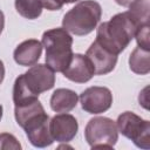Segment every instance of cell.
Listing matches in <instances>:
<instances>
[{"mask_svg": "<svg viewBox=\"0 0 150 150\" xmlns=\"http://www.w3.org/2000/svg\"><path fill=\"white\" fill-rule=\"evenodd\" d=\"M137 0H115V2L120 6H123V7H129L130 5H132L134 2H136Z\"/></svg>", "mask_w": 150, "mask_h": 150, "instance_id": "cell-19", "label": "cell"}, {"mask_svg": "<svg viewBox=\"0 0 150 150\" xmlns=\"http://www.w3.org/2000/svg\"><path fill=\"white\" fill-rule=\"evenodd\" d=\"M129 67L138 75H146L150 71V50L137 46L130 54Z\"/></svg>", "mask_w": 150, "mask_h": 150, "instance_id": "cell-14", "label": "cell"}, {"mask_svg": "<svg viewBox=\"0 0 150 150\" xmlns=\"http://www.w3.org/2000/svg\"><path fill=\"white\" fill-rule=\"evenodd\" d=\"M22 129L30 144L35 148H46L54 142L49 131V116L46 111L29 120Z\"/></svg>", "mask_w": 150, "mask_h": 150, "instance_id": "cell-8", "label": "cell"}, {"mask_svg": "<svg viewBox=\"0 0 150 150\" xmlns=\"http://www.w3.org/2000/svg\"><path fill=\"white\" fill-rule=\"evenodd\" d=\"M137 45L144 49H149L150 50V45H149V22L141 25L135 34Z\"/></svg>", "mask_w": 150, "mask_h": 150, "instance_id": "cell-16", "label": "cell"}, {"mask_svg": "<svg viewBox=\"0 0 150 150\" xmlns=\"http://www.w3.org/2000/svg\"><path fill=\"white\" fill-rule=\"evenodd\" d=\"M42 43L36 39H28L22 41L16 46L13 52L14 61L19 66L28 67L38 63L41 53H42Z\"/></svg>", "mask_w": 150, "mask_h": 150, "instance_id": "cell-12", "label": "cell"}, {"mask_svg": "<svg viewBox=\"0 0 150 150\" xmlns=\"http://www.w3.org/2000/svg\"><path fill=\"white\" fill-rule=\"evenodd\" d=\"M102 16V7L97 1L83 0L68 11L62 19V27L77 36L91 33Z\"/></svg>", "mask_w": 150, "mask_h": 150, "instance_id": "cell-3", "label": "cell"}, {"mask_svg": "<svg viewBox=\"0 0 150 150\" xmlns=\"http://www.w3.org/2000/svg\"><path fill=\"white\" fill-rule=\"evenodd\" d=\"M79 98L82 109L88 114H102L112 104V94L107 87H89L81 93Z\"/></svg>", "mask_w": 150, "mask_h": 150, "instance_id": "cell-7", "label": "cell"}, {"mask_svg": "<svg viewBox=\"0 0 150 150\" xmlns=\"http://www.w3.org/2000/svg\"><path fill=\"white\" fill-rule=\"evenodd\" d=\"M117 130L141 149H150V122L132 111L122 112L116 121Z\"/></svg>", "mask_w": 150, "mask_h": 150, "instance_id": "cell-5", "label": "cell"}, {"mask_svg": "<svg viewBox=\"0 0 150 150\" xmlns=\"http://www.w3.org/2000/svg\"><path fill=\"white\" fill-rule=\"evenodd\" d=\"M49 131L54 141L68 143L77 135L79 122L73 115L60 112L49 120Z\"/></svg>", "mask_w": 150, "mask_h": 150, "instance_id": "cell-9", "label": "cell"}, {"mask_svg": "<svg viewBox=\"0 0 150 150\" xmlns=\"http://www.w3.org/2000/svg\"><path fill=\"white\" fill-rule=\"evenodd\" d=\"M4 27H5V15H4L2 11H0V34L2 33Z\"/></svg>", "mask_w": 150, "mask_h": 150, "instance_id": "cell-21", "label": "cell"}, {"mask_svg": "<svg viewBox=\"0 0 150 150\" xmlns=\"http://www.w3.org/2000/svg\"><path fill=\"white\" fill-rule=\"evenodd\" d=\"M40 4L42 7H45L48 11H59L64 5L63 0H40Z\"/></svg>", "mask_w": 150, "mask_h": 150, "instance_id": "cell-18", "label": "cell"}, {"mask_svg": "<svg viewBox=\"0 0 150 150\" xmlns=\"http://www.w3.org/2000/svg\"><path fill=\"white\" fill-rule=\"evenodd\" d=\"M2 112H4V109H2V105L0 104V121H1V118H2Z\"/></svg>", "mask_w": 150, "mask_h": 150, "instance_id": "cell-23", "label": "cell"}, {"mask_svg": "<svg viewBox=\"0 0 150 150\" xmlns=\"http://www.w3.org/2000/svg\"><path fill=\"white\" fill-rule=\"evenodd\" d=\"M64 4H73V2H76V1H80V0H63Z\"/></svg>", "mask_w": 150, "mask_h": 150, "instance_id": "cell-22", "label": "cell"}, {"mask_svg": "<svg viewBox=\"0 0 150 150\" xmlns=\"http://www.w3.org/2000/svg\"><path fill=\"white\" fill-rule=\"evenodd\" d=\"M16 12L25 19H38L42 13V6L40 0H15L14 2Z\"/></svg>", "mask_w": 150, "mask_h": 150, "instance_id": "cell-15", "label": "cell"}, {"mask_svg": "<svg viewBox=\"0 0 150 150\" xmlns=\"http://www.w3.org/2000/svg\"><path fill=\"white\" fill-rule=\"evenodd\" d=\"M86 56L90 60L95 75H105L114 70L117 63V55L102 47L97 41H94L87 49Z\"/></svg>", "mask_w": 150, "mask_h": 150, "instance_id": "cell-10", "label": "cell"}, {"mask_svg": "<svg viewBox=\"0 0 150 150\" xmlns=\"http://www.w3.org/2000/svg\"><path fill=\"white\" fill-rule=\"evenodd\" d=\"M42 47L46 49V64L54 71L62 73L73 57V38L63 27L52 28L42 34Z\"/></svg>", "mask_w": 150, "mask_h": 150, "instance_id": "cell-2", "label": "cell"}, {"mask_svg": "<svg viewBox=\"0 0 150 150\" xmlns=\"http://www.w3.org/2000/svg\"><path fill=\"white\" fill-rule=\"evenodd\" d=\"M142 22L131 11L115 14L109 21L102 22L96 32V40L102 47L118 55L135 38Z\"/></svg>", "mask_w": 150, "mask_h": 150, "instance_id": "cell-1", "label": "cell"}, {"mask_svg": "<svg viewBox=\"0 0 150 150\" xmlns=\"http://www.w3.org/2000/svg\"><path fill=\"white\" fill-rule=\"evenodd\" d=\"M79 101L77 94L67 88L56 89L50 96V108L55 112H69L73 110Z\"/></svg>", "mask_w": 150, "mask_h": 150, "instance_id": "cell-13", "label": "cell"}, {"mask_svg": "<svg viewBox=\"0 0 150 150\" xmlns=\"http://www.w3.org/2000/svg\"><path fill=\"white\" fill-rule=\"evenodd\" d=\"M0 149H4V150H8V149L18 150V149H21V144L15 138V136H13L12 134L2 132V134H0Z\"/></svg>", "mask_w": 150, "mask_h": 150, "instance_id": "cell-17", "label": "cell"}, {"mask_svg": "<svg viewBox=\"0 0 150 150\" xmlns=\"http://www.w3.org/2000/svg\"><path fill=\"white\" fill-rule=\"evenodd\" d=\"M84 137L90 148H114L118 139L116 122L109 117L90 118L84 128Z\"/></svg>", "mask_w": 150, "mask_h": 150, "instance_id": "cell-4", "label": "cell"}, {"mask_svg": "<svg viewBox=\"0 0 150 150\" xmlns=\"http://www.w3.org/2000/svg\"><path fill=\"white\" fill-rule=\"evenodd\" d=\"M5 79V66H4V62L0 60V84L2 83Z\"/></svg>", "mask_w": 150, "mask_h": 150, "instance_id": "cell-20", "label": "cell"}, {"mask_svg": "<svg viewBox=\"0 0 150 150\" xmlns=\"http://www.w3.org/2000/svg\"><path fill=\"white\" fill-rule=\"evenodd\" d=\"M63 76L75 83H86L95 75L90 60L82 54H73L68 67L62 71Z\"/></svg>", "mask_w": 150, "mask_h": 150, "instance_id": "cell-11", "label": "cell"}, {"mask_svg": "<svg viewBox=\"0 0 150 150\" xmlns=\"http://www.w3.org/2000/svg\"><path fill=\"white\" fill-rule=\"evenodd\" d=\"M19 77L27 90L36 97H39L41 93L52 89L55 84V71L45 63L30 66V68L19 75Z\"/></svg>", "mask_w": 150, "mask_h": 150, "instance_id": "cell-6", "label": "cell"}]
</instances>
